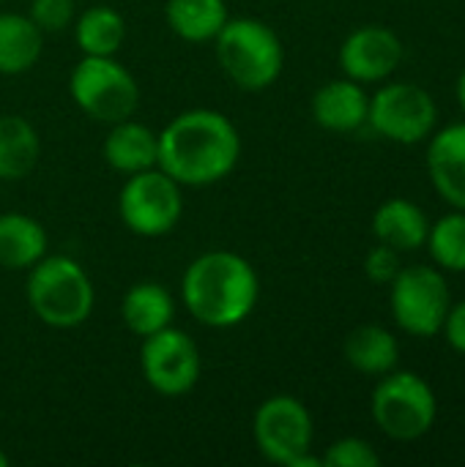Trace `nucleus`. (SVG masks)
Instances as JSON below:
<instances>
[{"label":"nucleus","instance_id":"nucleus-1","mask_svg":"<svg viewBox=\"0 0 465 467\" xmlns=\"http://www.w3.org/2000/svg\"><path fill=\"white\" fill-rule=\"evenodd\" d=\"M241 159L236 123L219 109H186L159 131V170L181 186H214Z\"/></svg>","mask_w":465,"mask_h":467},{"label":"nucleus","instance_id":"nucleus-2","mask_svg":"<svg viewBox=\"0 0 465 467\" xmlns=\"http://www.w3.org/2000/svg\"><path fill=\"white\" fill-rule=\"evenodd\" d=\"M260 298V279L252 263L230 249H211L195 257L181 276L186 312L208 328L244 323Z\"/></svg>","mask_w":465,"mask_h":467},{"label":"nucleus","instance_id":"nucleus-3","mask_svg":"<svg viewBox=\"0 0 465 467\" xmlns=\"http://www.w3.org/2000/svg\"><path fill=\"white\" fill-rule=\"evenodd\" d=\"M25 298L49 328H77L93 315L96 293L88 271L66 254H44L27 268Z\"/></svg>","mask_w":465,"mask_h":467},{"label":"nucleus","instance_id":"nucleus-4","mask_svg":"<svg viewBox=\"0 0 465 467\" xmlns=\"http://www.w3.org/2000/svg\"><path fill=\"white\" fill-rule=\"evenodd\" d=\"M214 47L225 77L241 90H266L285 68V47L277 30L255 16L227 19Z\"/></svg>","mask_w":465,"mask_h":467},{"label":"nucleus","instance_id":"nucleus-5","mask_svg":"<svg viewBox=\"0 0 465 467\" xmlns=\"http://www.w3.org/2000/svg\"><path fill=\"white\" fill-rule=\"evenodd\" d=\"M312 416L301 400L277 394L258 405L252 419V441L269 462L282 467H323V460L312 454Z\"/></svg>","mask_w":465,"mask_h":467},{"label":"nucleus","instance_id":"nucleus-6","mask_svg":"<svg viewBox=\"0 0 465 467\" xmlns=\"http://www.w3.org/2000/svg\"><path fill=\"white\" fill-rule=\"evenodd\" d=\"M69 93L88 118L107 126L134 118L140 107V85L115 55H82L69 74Z\"/></svg>","mask_w":465,"mask_h":467},{"label":"nucleus","instance_id":"nucleus-7","mask_svg":"<svg viewBox=\"0 0 465 467\" xmlns=\"http://www.w3.org/2000/svg\"><path fill=\"white\" fill-rule=\"evenodd\" d=\"M370 413L378 430L400 443L425 438L439 416L436 391L417 372H386L373 389Z\"/></svg>","mask_w":465,"mask_h":467},{"label":"nucleus","instance_id":"nucleus-8","mask_svg":"<svg viewBox=\"0 0 465 467\" xmlns=\"http://www.w3.org/2000/svg\"><path fill=\"white\" fill-rule=\"evenodd\" d=\"M118 213L129 233L140 238H162L181 222L184 186L159 167L126 175L118 194Z\"/></svg>","mask_w":465,"mask_h":467},{"label":"nucleus","instance_id":"nucleus-9","mask_svg":"<svg viewBox=\"0 0 465 467\" xmlns=\"http://www.w3.org/2000/svg\"><path fill=\"white\" fill-rule=\"evenodd\" d=\"M389 306L395 323L419 339L441 334L447 312L452 306L447 276L430 265H408L400 268L395 282L389 285Z\"/></svg>","mask_w":465,"mask_h":467},{"label":"nucleus","instance_id":"nucleus-10","mask_svg":"<svg viewBox=\"0 0 465 467\" xmlns=\"http://www.w3.org/2000/svg\"><path fill=\"white\" fill-rule=\"evenodd\" d=\"M439 120V107L433 96L414 82H389L375 96H370L367 123L375 134L400 142L417 145L430 137Z\"/></svg>","mask_w":465,"mask_h":467},{"label":"nucleus","instance_id":"nucleus-11","mask_svg":"<svg viewBox=\"0 0 465 467\" xmlns=\"http://www.w3.org/2000/svg\"><path fill=\"white\" fill-rule=\"evenodd\" d=\"M140 369L145 383L162 397L189 394L203 372L200 348L181 328H162L143 339L140 348Z\"/></svg>","mask_w":465,"mask_h":467},{"label":"nucleus","instance_id":"nucleus-12","mask_svg":"<svg viewBox=\"0 0 465 467\" xmlns=\"http://www.w3.org/2000/svg\"><path fill=\"white\" fill-rule=\"evenodd\" d=\"M403 63V41L386 25H365L345 36L340 47V68L359 85L384 82Z\"/></svg>","mask_w":465,"mask_h":467},{"label":"nucleus","instance_id":"nucleus-13","mask_svg":"<svg viewBox=\"0 0 465 467\" xmlns=\"http://www.w3.org/2000/svg\"><path fill=\"white\" fill-rule=\"evenodd\" d=\"M312 118L321 129L348 134L356 131L367 123V109H370V96L365 88L348 77L332 79L321 85L312 96Z\"/></svg>","mask_w":465,"mask_h":467},{"label":"nucleus","instance_id":"nucleus-14","mask_svg":"<svg viewBox=\"0 0 465 467\" xmlns=\"http://www.w3.org/2000/svg\"><path fill=\"white\" fill-rule=\"evenodd\" d=\"M428 172L436 192L465 211V120L441 129L428 148Z\"/></svg>","mask_w":465,"mask_h":467},{"label":"nucleus","instance_id":"nucleus-15","mask_svg":"<svg viewBox=\"0 0 465 467\" xmlns=\"http://www.w3.org/2000/svg\"><path fill=\"white\" fill-rule=\"evenodd\" d=\"M101 153L115 172L134 175L159 164V134L151 126L126 118L110 126Z\"/></svg>","mask_w":465,"mask_h":467},{"label":"nucleus","instance_id":"nucleus-16","mask_svg":"<svg viewBox=\"0 0 465 467\" xmlns=\"http://www.w3.org/2000/svg\"><path fill=\"white\" fill-rule=\"evenodd\" d=\"M428 233H430L428 213L406 197L384 200L373 213V235L378 238V244H386L397 252L425 249Z\"/></svg>","mask_w":465,"mask_h":467},{"label":"nucleus","instance_id":"nucleus-17","mask_svg":"<svg viewBox=\"0 0 465 467\" xmlns=\"http://www.w3.org/2000/svg\"><path fill=\"white\" fill-rule=\"evenodd\" d=\"M121 317H123V326L145 339L167 326H173V317H175V298L173 293L159 285V282H137L132 285L126 293H123V301H121Z\"/></svg>","mask_w":465,"mask_h":467},{"label":"nucleus","instance_id":"nucleus-18","mask_svg":"<svg viewBox=\"0 0 465 467\" xmlns=\"http://www.w3.org/2000/svg\"><path fill=\"white\" fill-rule=\"evenodd\" d=\"M47 230L27 213H0V268L27 271L47 254Z\"/></svg>","mask_w":465,"mask_h":467},{"label":"nucleus","instance_id":"nucleus-19","mask_svg":"<svg viewBox=\"0 0 465 467\" xmlns=\"http://www.w3.org/2000/svg\"><path fill=\"white\" fill-rule=\"evenodd\" d=\"M44 49V33L30 16L0 11V77H16L36 66Z\"/></svg>","mask_w":465,"mask_h":467},{"label":"nucleus","instance_id":"nucleus-20","mask_svg":"<svg viewBox=\"0 0 465 467\" xmlns=\"http://www.w3.org/2000/svg\"><path fill=\"white\" fill-rule=\"evenodd\" d=\"M343 356H345V361L356 372H362V375H378L381 378V375H386V372H392L397 367V361H400V345L392 337V331H386L384 326L367 323V326L354 328L345 337Z\"/></svg>","mask_w":465,"mask_h":467},{"label":"nucleus","instance_id":"nucleus-21","mask_svg":"<svg viewBox=\"0 0 465 467\" xmlns=\"http://www.w3.org/2000/svg\"><path fill=\"white\" fill-rule=\"evenodd\" d=\"M164 19L178 38L189 44H206L219 36L230 14L225 0H167Z\"/></svg>","mask_w":465,"mask_h":467},{"label":"nucleus","instance_id":"nucleus-22","mask_svg":"<svg viewBox=\"0 0 465 467\" xmlns=\"http://www.w3.org/2000/svg\"><path fill=\"white\" fill-rule=\"evenodd\" d=\"M41 156V140L22 115H0V183L22 181Z\"/></svg>","mask_w":465,"mask_h":467},{"label":"nucleus","instance_id":"nucleus-23","mask_svg":"<svg viewBox=\"0 0 465 467\" xmlns=\"http://www.w3.org/2000/svg\"><path fill=\"white\" fill-rule=\"evenodd\" d=\"M126 38V22L112 5H90L74 16V41L82 55L110 57Z\"/></svg>","mask_w":465,"mask_h":467},{"label":"nucleus","instance_id":"nucleus-24","mask_svg":"<svg viewBox=\"0 0 465 467\" xmlns=\"http://www.w3.org/2000/svg\"><path fill=\"white\" fill-rule=\"evenodd\" d=\"M425 246L441 271L465 274V211L452 208L436 224H430Z\"/></svg>","mask_w":465,"mask_h":467},{"label":"nucleus","instance_id":"nucleus-25","mask_svg":"<svg viewBox=\"0 0 465 467\" xmlns=\"http://www.w3.org/2000/svg\"><path fill=\"white\" fill-rule=\"evenodd\" d=\"M323 467H378L381 454L362 438H340L321 457Z\"/></svg>","mask_w":465,"mask_h":467},{"label":"nucleus","instance_id":"nucleus-26","mask_svg":"<svg viewBox=\"0 0 465 467\" xmlns=\"http://www.w3.org/2000/svg\"><path fill=\"white\" fill-rule=\"evenodd\" d=\"M27 16L44 36H58L74 25L77 5L74 0H30Z\"/></svg>","mask_w":465,"mask_h":467},{"label":"nucleus","instance_id":"nucleus-27","mask_svg":"<svg viewBox=\"0 0 465 467\" xmlns=\"http://www.w3.org/2000/svg\"><path fill=\"white\" fill-rule=\"evenodd\" d=\"M403 263H400V252L386 246V244H378L367 252L365 257V274L370 282L375 285H392L395 276L400 274Z\"/></svg>","mask_w":465,"mask_h":467},{"label":"nucleus","instance_id":"nucleus-28","mask_svg":"<svg viewBox=\"0 0 465 467\" xmlns=\"http://www.w3.org/2000/svg\"><path fill=\"white\" fill-rule=\"evenodd\" d=\"M441 334H444L447 345H449L455 353H463L465 356V301L449 306L447 320H444V326H441Z\"/></svg>","mask_w":465,"mask_h":467},{"label":"nucleus","instance_id":"nucleus-29","mask_svg":"<svg viewBox=\"0 0 465 467\" xmlns=\"http://www.w3.org/2000/svg\"><path fill=\"white\" fill-rule=\"evenodd\" d=\"M458 104H460V109H463L465 115V68L463 74L458 77Z\"/></svg>","mask_w":465,"mask_h":467},{"label":"nucleus","instance_id":"nucleus-30","mask_svg":"<svg viewBox=\"0 0 465 467\" xmlns=\"http://www.w3.org/2000/svg\"><path fill=\"white\" fill-rule=\"evenodd\" d=\"M0 467H8V454L3 449H0Z\"/></svg>","mask_w":465,"mask_h":467},{"label":"nucleus","instance_id":"nucleus-31","mask_svg":"<svg viewBox=\"0 0 465 467\" xmlns=\"http://www.w3.org/2000/svg\"><path fill=\"white\" fill-rule=\"evenodd\" d=\"M0 3H3V0H0Z\"/></svg>","mask_w":465,"mask_h":467}]
</instances>
